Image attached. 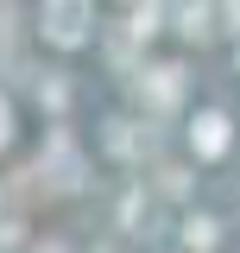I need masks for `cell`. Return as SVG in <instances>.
I'll list each match as a JSON object with an SVG mask.
<instances>
[]
</instances>
